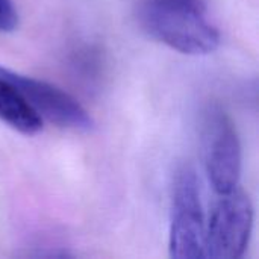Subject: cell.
Instances as JSON below:
<instances>
[{"label":"cell","instance_id":"cell-4","mask_svg":"<svg viewBox=\"0 0 259 259\" xmlns=\"http://www.w3.org/2000/svg\"><path fill=\"white\" fill-rule=\"evenodd\" d=\"M253 228L250 197L240 187L220 194L205 229V258L238 259L249 246Z\"/></svg>","mask_w":259,"mask_h":259},{"label":"cell","instance_id":"cell-6","mask_svg":"<svg viewBox=\"0 0 259 259\" xmlns=\"http://www.w3.org/2000/svg\"><path fill=\"white\" fill-rule=\"evenodd\" d=\"M0 121L24 135H35L42 129V118L3 76H0Z\"/></svg>","mask_w":259,"mask_h":259},{"label":"cell","instance_id":"cell-2","mask_svg":"<svg viewBox=\"0 0 259 259\" xmlns=\"http://www.w3.org/2000/svg\"><path fill=\"white\" fill-rule=\"evenodd\" d=\"M205 214L200 184L193 165L176 168L171 182L170 256L179 259L205 258Z\"/></svg>","mask_w":259,"mask_h":259},{"label":"cell","instance_id":"cell-5","mask_svg":"<svg viewBox=\"0 0 259 259\" xmlns=\"http://www.w3.org/2000/svg\"><path fill=\"white\" fill-rule=\"evenodd\" d=\"M0 76L8 79L27 100L32 109L44 120L71 131H91L94 121L90 112L67 91L59 87L21 74L0 65Z\"/></svg>","mask_w":259,"mask_h":259},{"label":"cell","instance_id":"cell-7","mask_svg":"<svg viewBox=\"0 0 259 259\" xmlns=\"http://www.w3.org/2000/svg\"><path fill=\"white\" fill-rule=\"evenodd\" d=\"M18 26V12L14 0H0V33L14 32Z\"/></svg>","mask_w":259,"mask_h":259},{"label":"cell","instance_id":"cell-3","mask_svg":"<svg viewBox=\"0 0 259 259\" xmlns=\"http://www.w3.org/2000/svg\"><path fill=\"white\" fill-rule=\"evenodd\" d=\"M200 143L208 181L217 194L238 187L241 176V143L229 114L219 105H208L200 123Z\"/></svg>","mask_w":259,"mask_h":259},{"label":"cell","instance_id":"cell-1","mask_svg":"<svg viewBox=\"0 0 259 259\" xmlns=\"http://www.w3.org/2000/svg\"><path fill=\"white\" fill-rule=\"evenodd\" d=\"M137 17L149 36L184 55H209L220 46L203 0H140Z\"/></svg>","mask_w":259,"mask_h":259}]
</instances>
